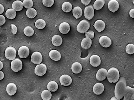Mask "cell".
Returning <instances> with one entry per match:
<instances>
[{
	"mask_svg": "<svg viewBox=\"0 0 134 100\" xmlns=\"http://www.w3.org/2000/svg\"><path fill=\"white\" fill-rule=\"evenodd\" d=\"M49 56L52 60L55 61H58L61 59V54L57 50H51Z\"/></svg>",
	"mask_w": 134,
	"mask_h": 100,
	"instance_id": "d6986e66",
	"label": "cell"
},
{
	"mask_svg": "<svg viewBox=\"0 0 134 100\" xmlns=\"http://www.w3.org/2000/svg\"><path fill=\"white\" fill-rule=\"evenodd\" d=\"M30 50L26 46H23L20 47L18 51L19 57L21 58H26L29 56Z\"/></svg>",
	"mask_w": 134,
	"mask_h": 100,
	"instance_id": "7c38bea8",
	"label": "cell"
},
{
	"mask_svg": "<svg viewBox=\"0 0 134 100\" xmlns=\"http://www.w3.org/2000/svg\"><path fill=\"white\" fill-rule=\"evenodd\" d=\"M99 43L102 47L108 48L112 44L111 39L107 36H100L99 39Z\"/></svg>",
	"mask_w": 134,
	"mask_h": 100,
	"instance_id": "30bf717a",
	"label": "cell"
},
{
	"mask_svg": "<svg viewBox=\"0 0 134 100\" xmlns=\"http://www.w3.org/2000/svg\"><path fill=\"white\" fill-rule=\"evenodd\" d=\"M126 53L128 54L131 55L134 53V45L132 44H129L126 47Z\"/></svg>",
	"mask_w": 134,
	"mask_h": 100,
	"instance_id": "836d02e7",
	"label": "cell"
},
{
	"mask_svg": "<svg viewBox=\"0 0 134 100\" xmlns=\"http://www.w3.org/2000/svg\"><path fill=\"white\" fill-rule=\"evenodd\" d=\"M90 63L93 66H98L100 64L101 60L99 56L97 55H93L90 58Z\"/></svg>",
	"mask_w": 134,
	"mask_h": 100,
	"instance_id": "ac0fdd59",
	"label": "cell"
},
{
	"mask_svg": "<svg viewBox=\"0 0 134 100\" xmlns=\"http://www.w3.org/2000/svg\"><path fill=\"white\" fill-rule=\"evenodd\" d=\"M31 62L34 64L39 65L41 64L43 61V57L41 53L39 52H35L32 53L31 56Z\"/></svg>",
	"mask_w": 134,
	"mask_h": 100,
	"instance_id": "ba28073f",
	"label": "cell"
},
{
	"mask_svg": "<svg viewBox=\"0 0 134 100\" xmlns=\"http://www.w3.org/2000/svg\"><path fill=\"white\" fill-rule=\"evenodd\" d=\"M130 16L131 18H134V9H131L129 12Z\"/></svg>",
	"mask_w": 134,
	"mask_h": 100,
	"instance_id": "60d3db41",
	"label": "cell"
},
{
	"mask_svg": "<svg viewBox=\"0 0 134 100\" xmlns=\"http://www.w3.org/2000/svg\"><path fill=\"white\" fill-rule=\"evenodd\" d=\"M124 100H133L134 98V89L128 86H126Z\"/></svg>",
	"mask_w": 134,
	"mask_h": 100,
	"instance_id": "9c48e42d",
	"label": "cell"
},
{
	"mask_svg": "<svg viewBox=\"0 0 134 100\" xmlns=\"http://www.w3.org/2000/svg\"><path fill=\"white\" fill-rule=\"evenodd\" d=\"M95 29H96L98 32L100 33L103 30L105 27V22L102 20H98L96 21L94 23Z\"/></svg>",
	"mask_w": 134,
	"mask_h": 100,
	"instance_id": "ffe728a7",
	"label": "cell"
},
{
	"mask_svg": "<svg viewBox=\"0 0 134 100\" xmlns=\"http://www.w3.org/2000/svg\"><path fill=\"white\" fill-rule=\"evenodd\" d=\"M5 10V9H4V6L2 5V4H1L0 5V14H2L3 12H4V11Z\"/></svg>",
	"mask_w": 134,
	"mask_h": 100,
	"instance_id": "b9f144b4",
	"label": "cell"
},
{
	"mask_svg": "<svg viewBox=\"0 0 134 100\" xmlns=\"http://www.w3.org/2000/svg\"><path fill=\"white\" fill-rule=\"evenodd\" d=\"M6 92L9 96L14 95L17 92V87L14 83L8 84L6 86Z\"/></svg>",
	"mask_w": 134,
	"mask_h": 100,
	"instance_id": "9a60e30c",
	"label": "cell"
},
{
	"mask_svg": "<svg viewBox=\"0 0 134 100\" xmlns=\"http://www.w3.org/2000/svg\"><path fill=\"white\" fill-rule=\"evenodd\" d=\"M47 68L46 65L41 63L37 65L35 69V73L37 76L42 77L46 74Z\"/></svg>",
	"mask_w": 134,
	"mask_h": 100,
	"instance_id": "8992f818",
	"label": "cell"
},
{
	"mask_svg": "<svg viewBox=\"0 0 134 100\" xmlns=\"http://www.w3.org/2000/svg\"><path fill=\"white\" fill-rule=\"evenodd\" d=\"M47 90L52 92H55L57 91L58 89V84L54 81L49 82L47 85Z\"/></svg>",
	"mask_w": 134,
	"mask_h": 100,
	"instance_id": "484cf974",
	"label": "cell"
},
{
	"mask_svg": "<svg viewBox=\"0 0 134 100\" xmlns=\"http://www.w3.org/2000/svg\"><path fill=\"white\" fill-rule=\"evenodd\" d=\"M5 21L6 20L5 17L3 15H0V26H3V24L5 23Z\"/></svg>",
	"mask_w": 134,
	"mask_h": 100,
	"instance_id": "f35d334b",
	"label": "cell"
},
{
	"mask_svg": "<svg viewBox=\"0 0 134 100\" xmlns=\"http://www.w3.org/2000/svg\"><path fill=\"white\" fill-rule=\"evenodd\" d=\"M12 8L15 11H20L23 9V3L20 1H16L12 4Z\"/></svg>",
	"mask_w": 134,
	"mask_h": 100,
	"instance_id": "d4e9b609",
	"label": "cell"
},
{
	"mask_svg": "<svg viewBox=\"0 0 134 100\" xmlns=\"http://www.w3.org/2000/svg\"><path fill=\"white\" fill-rule=\"evenodd\" d=\"M25 35L27 36H31L34 34V30L32 27L30 26H27L23 30Z\"/></svg>",
	"mask_w": 134,
	"mask_h": 100,
	"instance_id": "d6a6232c",
	"label": "cell"
},
{
	"mask_svg": "<svg viewBox=\"0 0 134 100\" xmlns=\"http://www.w3.org/2000/svg\"><path fill=\"white\" fill-rule=\"evenodd\" d=\"M108 8L110 11L112 12H115L119 9V3L116 0H111L109 2Z\"/></svg>",
	"mask_w": 134,
	"mask_h": 100,
	"instance_id": "5bb4252c",
	"label": "cell"
},
{
	"mask_svg": "<svg viewBox=\"0 0 134 100\" xmlns=\"http://www.w3.org/2000/svg\"><path fill=\"white\" fill-rule=\"evenodd\" d=\"M23 3L24 8L27 9L32 8L33 6V2L31 0H24Z\"/></svg>",
	"mask_w": 134,
	"mask_h": 100,
	"instance_id": "e575fe53",
	"label": "cell"
},
{
	"mask_svg": "<svg viewBox=\"0 0 134 100\" xmlns=\"http://www.w3.org/2000/svg\"><path fill=\"white\" fill-rule=\"evenodd\" d=\"M107 71L105 68H102L98 70L96 75V79L98 81H103L107 78Z\"/></svg>",
	"mask_w": 134,
	"mask_h": 100,
	"instance_id": "4fadbf2b",
	"label": "cell"
},
{
	"mask_svg": "<svg viewBox=\"0 0 134 100\" xmlns=\"http://www.w3.org/2000/svg\"><path fill=\"white\" fill-rule=\"evenodd\" d=\"M105 3V1L104 0H97L93 4V8L97 10H99L102 9Z\"/></svg>",
	"mask_w": 134,
	"mask_h": 100,
	"instance_id": "4316f807",
	"label": "cell"
},
{
	"mask_svg": "<svg viewBox=\"0 0 134 100\" xmlns=\"http://www.w3.org/2000/svg\"><path fill=\"white\" fill-rule=\"evenodd\" d=\"M70 30V26L69 23L64 22L61 23L59 26V31L63 34H66L69 33Z\"/></svg>",
	"mask_w": 134,
	"mask_h": 100,
	"instance_id": "e0dca14e",
	"label": "cell"
},
{
	"mask_svg": "<svg viewBox=\"0 0 134 100\" xmlns=\"http://www.w3.org/2000/svg\"><path fill=\"white\" fill-rule=\"evenodd\" d=\"M107 78L110 83L117 82L120 77L119 72L117 68L112 67L108 70L107 74Z\"/></svg>",
	"mask_w": 134,
	"mask_h": 100,
	"instance_id": "7a4b0ae2",
	"label": "cell"
},
{
	"mask_svg": "<svg viewBox=\"0 0 134 100\" xmlns=\"http://www.w3.org/2000/svg\"><path fill=\"white\" fill-rule=\"evenodd\" d=\"M46 26V22L43 19H38L35 21V27L38 29H44Z\"/></svg>",
	"mask_w": 134,
	"mask_h": 100,
	"instance_id": "f546056e",
	"label": "cell"
},
{
	"mask_svg": "<svg viewBox=\"0 0 134 100\" xmlns=\"http://www.w3.org/2000/svg\"><path fill=\"white\" fill-rule=\"evenodd\" d=\"M92 44V40L88 38H85L82 40L81 46L84 49H88L91 46Z\"/></svg>",
	"mask_w": 134,
	"mask_h": 100,
	"instance_id": "44dd1931",
	"label": "cell"
},
{
	"mask_svg": "<svg viewBox=\"0 0 134 100\" xmlns=\"http://www.w3.org/2000/svg\"><path fill=\"white\" fill-rule=\"evenodd\" d=\"M11 68L14 72H18L23 68V62L19 58H15L12 61L11 63Z\"/></svg>",
	"mask_w": 134,
	"mask_h": 100,
	"instance_id": "5b68a950",
	"label": "cell"
},
{
	"mask_svg": "<svg viewBox=\"0 0 134 100\" xmlns=\"http://www.w3.org/2000/svg\"><path fill=\"white\" fill-rule=\"evenodd\" d=\"M72 71L75 74L81 73L82 70V66L79 62H75L72 65L71 67Z\"/></svg>",
	"mask_w": 134,
	"mask_h": 100,
	"instance_id": "603a6c76",
	"label": "cell"
},
{
	"mask_svg": "<svg viewBox=\"0 0 134 100\" xmlns=\"http://www.w3.org/2000/svg\"><path fill=\"white\" fill-rule=\"evenodd\" d=\"M84 14L85 17L87 19L91 20L94 15V10L92 5H88L86 6L84 10Z\"/></svg>",
	"mask_w": 134,
	"mask_h": 100,
	"instance_id": "52a82bcc",
	"label": "cell"
},
{
	"mask_svg": "<svg viewBox=\"0 0 134 100\" xmlns=\"http://www.w3.org/2000/svg\"><path fill=\"white\" fill-rule=\"evenodd\" d=\"M52 97V93L49 90H44L42 92L41 97L43 100H50Z\"/></svg>",
	"mask_w": 134,
	"mask_h": 100,
	"instance_id": "4dcf8cb0",
	"label": "cell"
},
{
	"mask_svg": "<svg viewBox=\"0 0 134 100\" xmlns=\"http://www.w3.org/2000/svg\"><path fill=\"white\" fill-rule=\"evenodd\" d=\"M43 5L47 7H51L53 5L54 3V0H43Z\"/></svg>",
	"mask_w": 134,
	"mask_h": 100,
	"instance_id": "d590c367",
	"label": "cell"
},
{
	"mask_svg": "<svg viewBox=\"0 0 134 100\" xmlns=\"http://www.w3.org/2000/svg\"><path fill=\"white\" fill-rule=\"evenodd\" d=\"M90 27V23L87 20H82L78 24L76 29L80 33H84L88 31Z\"/></svg>",
	"mask_w": 134,
	"mask_h": 100,
	"instance_id": "3957f363",
	"label": "cell"
},
{
	"mask_svg": "<svg viewBox=\"0 0 134 100\" xmlns=\"http://www.w3.org/2000/svg\"><path fill=\"white\" fill-rule=\"evenodd\" d=\"M113 99H114V100H117V99L116 98V97H115L111 98V100H113Z\"/></svg>",
	"mask_w": 134,
	"mask_h": 100,
	"instance_id": "f6af8a7d",
	"label": "cell"
},
{
	"mask_svg": "<svg viewBox=\"0 0 134 100\" xmlns=\"http://www.w3.org/2000/svg\"><path fill=\"white\" fill-rule=\"evenodd\" d=\"M86 38H88L93 39L94 37V33L92 30H88L85 33Z\"/></svg>",
	"mask_w": 134,
	"mask_h": 100,
	"instance_id": "8d00e7d4",
	"label": "cell"
},
{
	"mask_svg": "<svg viewBox=\"0 0 134 100\" xmlns=\"http://www.w3.org/2000/svg\"><path fill=\"white\" fill-rule=\"evenodd\" d=\"M0 75H1V76H0V80H2V79H3L4 78V74L3 73V72H2V71H0Z\"/></svg>",
	"mask_w": 134,
	"mask_h": 100,
	"instance_id": "7bdbcfd3",
	"label": "cell"
},
{
	"mask_svg": "<svg viewBox=\"0 0 134 100\" xmlns=\"http://www.w3.org/2000/svg\"><path fill=\"white\" fill-rule=\"evenodd\" d=\"M0 70H2L3 67V63H2V61H0Z\"/></svg>",
	"mask_w": 134,
	"mask_h": 100,
	"instance_id": "ee69618b",
	"label": "cell"
},
{
	"mask_svg": "<svg viewBox=\"0 0 134 100\" xmlns=\"http://www.w3.org/2000/svg\"><path fill=\"white\" fill-rule=\"evenodd\" d=\"M52 43L56 47L61 46L63 42L62 38L60 36L55 35L53 36L52 40Z\"/></svg>",
	"mask_w": 134,
	"mask_h": 100,
	"instance_id": "7402d4cb",
	"label": "cell"
},
{
	"mask_svg": "<svg viewBox=\"0 0 134 100\" xmlns=\"http://www.w3.org/2000/svg\"><path fill=\"white\" fill-rule=\"evenodd\" d=\"M81 3H82L83 4L85 5V6H87L88 4H90V3L91 2V0H86V1L81 0Z\"/></svg>",
	"mask_w": 134,
	"mask_h": 100,
	"instance_id": "ab89813d",
	"label": "cell"
},
{
	"mask_svg": "<svg viewBox=\"0 0 134 100\" xmlns=\"http://www.w3.org/2000/svg\"><path fill=\"white\" fill-rule=\"evenodd\" d=\"M11 32L13 35H15L17 33L18 31L17 26L15 24H12L11 25Z\"/></svg>",
	"mask_w": 134,
	"mask_h": 100,
	"instance_id": "74e56055",
	"label": "cell"
},
{
	"mask_svg": "<svg viewBox=\"0 0 134 100\" xmlns=\"http://www.w3.org/2000/svg\"><path fill=\"white\" fill-rule=\"evenodd\" d=\"M5 16L9 19H14L16 16V12L13 9H9L6 10Z\"/></svg>",
	"mask_w": 134,
	"mask_h": 100,
	"instance_id": "f1b7e54d",
	"label": "cell"
},
{
	"mask_svg": "<svg viewBox=\"0 0 134 100\" xmlns=\"http://www.w3.org/2000/svg\"><path fill=\"white\" fill-rule=\"evenodd\" d=\"M126 87V79L123 77H121L120 78L119 77V80L117 82L114 90L115 97L117 100H121L124 97Z\"/></svg>",
	"mask_w": 134,
	"mask_h": 100,
	"instance_id": "6da1fadb",
	"label": "cell"
},
{
	"mask_svg": "<svg viewBox=\"0 0 134 100\" xmlns=\"http://www.w3.org/2000/svg\"><path fill=\"white\" fill-rule=\"evenodd\" d=\"M104 86L101 83H97L93 87V92L96 95H100L102 94L104 90Z\"/></svg>",
	"mask_w": 134,
	"mask_h": 100,
	"instance_id": "2e32d148",
	"label": "cell"
},
{
	"mask_svg": "<svg viewBox=\"0 0 134 100\" xmlns=\"http://www.w3.org/2000/svg\"><path fill=\"white\" fill-rule=\"evenodd\" d=\"M82 10L81 7L76 6L72 9L73 16L76 19H79L82 15Z\"/></svg>",
	"mask_w": 134,
	"mask_h": 100,
	"instance_id": "cb8c5ba5",
	"label": "cell"
},
{
	"mask_svg": "<svg viewBox=\"0 0 134 100\" xmlns=\"http://www.w3.org/2000/svg\"><path fill=\"white\" fill-rule=\"evenodd\" d=\"M72 9V5L69 2H65L62 5V9L65 12H70Z\"/></svg>",
	"mask_w": 134,
	"mask_h": 100,
	"instance_id": "83f0119b",
	"label": "cell"
},
{
	"mask_svg": "<svg viewBox=\"0 0 134 100\" xmlns=\"http://www.w3.org/2000/svg\"><path fill=\"white\" fill-rule=\"evenodd\" d=\"M26 15L28 17L31 19L35 18L37 15V11L35 9L31 8L26 11Z\"/></svg>",
	"mask_w": 134,
	"mask_h": 100,
	"instance_id": "1f68e13d",
	"label": "cell"
},
{
	"mask_svg": "<svg viewBox=\"0 0 134 100\" xmlns=\"http://www.w3.org/2000/svg\"><path fill=\"white\" fill-rule=\"evenodd\" d=\"M59 82L63 86H68L72 84V78L68 75H63L59 78Z\"/></svg>",
	"mask_w": 134,
	"mask_h": 100,
	"instance_id": "8fae6325",
	"label": "cell"
},
{
	"mask_svg": "<svg viewBox=\"0 0 134 100\" xmlns=\"http://www.w3.org/2000/svg\"><path fill=\"white\" fill-rule=\"evenodd\" d=\"M17 52L16 49L12 46H9L5 50V57L6 59L13 61L15 59Z\"/></svg>",
	"mask_w": 134,
	"mask_h": 100,
	"instance_id": "277c9868",
	"label": "cell"
}]
</instances>
